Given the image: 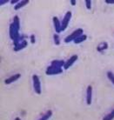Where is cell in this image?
<instances>
[{"label":"cell","instance_id":"obj_1","mask_svg":"<svg viewBox=\"0 0 114 120\" xmlns=\"http://www.w3.org/2000/svg\"><path fill=\"white\" fill-rule=\"evenodd\" d=\"M81 35H83V30L79 28V29H77V30H74V31H73L72 34H70L68 37H66L64 41H65V44H68V43L72 42V41H74L76 38H78V37H80Z\"/></svg>","mask_w":114,"mask_h":120},{"label":"cell","instance_id":"obj_2","mask_svg":"<svg viewBox=\"0 0 114 120\" xmlns=\"http://www.w3.org/2000/svg\"><path fill=\"white\" fill-rule=\"evenodd\" d=\"M32 81H33V88L37 94H41V83L39 80V78L38 75L32 76Z\"/></svg>","mask_w":114,"mask_h":120},{"label":"cell","instance_id":"obj_3","mask_svg":"<svg viewBox=\"0 0 114 120\" xmlns=\"http://www.w3.org/2000/svg\"><path fill=\"white\" fill-rule=\"evenodd\" d=\"M72 11H67L66 12V14L65 15L64 17L63 20L61 22V25H62V31L65 30L67 28L68 26V24H69V22L71 20V18H72Z\"/></svg>","mask_w":114,"mask_h":120},{"label":"cell","instance_id":"obj_4","mask_svg":"<svg viewBox=\"0 0 114 120\" xmlns=\"http://www.w3.org/2000/svg\"><path fill=\"white\" fill-rule=\"evenodd\" d=\"M63 72V70L61 68H57V67H55V66L50 65L47 68L45 73L47 75H57V74H61Z\"/></svg>","mask_w":114,"mask_h":120},{"label":"cell","instance_id":"obj_5","mask_svg":"<svg viewBox=\"0 0 114 120\" xmlns=\"http://www.w3.org/2000/svg\"><path fill=\"white\" fill-rule=\"evenodd\" d=\"M91 102H92V86L88 85L86 89V104L88 105H91Z\"/></svg>","mask_w":114,"mask_h":120},{"label":"cell","instance_id":"obj_6","mask_svg":"<svg viewBox=\"0 0 114 120\" xmlns=\"http://www.w3.org/2000/svg\"><path fill=\"white\" fill-rule=\"evenodd\" d=\"M78 55H74V56H72V57H70L69 59L67 60V62H65V66H64V69L65 70H68L72 65V64H74L77 59H78Z\"/></svg>","mask_w":114,"mask_h":120},{"label":"cell","instance_id":"obj_7","mask_svg":"<svg viewBox=\"0 0 114 120\" xmlns=\"http://www.w3.org/2000/svg\"><path fill=\"white\" fill-rule=\"evenodd\" d=\"M52 21H53V24H54V27H55V30H56L57 34L59 33L60 31H62V25H61V23H60L59 19H58L57 17H53Z\"/></svg>","mask_w":114,"mask_h":120},{"label":"cell","instance_id":"obj_8","mask_svg":"<svg viewBox=\"0 0 114 120\" xmlns=\"http://www.w3.org/2000/svg\"><path fill=\"white\" fill-rule=\"evenodd\" d=\"M20 77H21V74H20V73L15 74V75L10 77V78H6L5 80H4V84H11V83H13V82L17 81L18 78H20Z\"/></svg>","mask_w":114,"mask_h":120},{"label":"cell","instance_id":"obj_9","mask_svg":"<svg viewBox=\"0 0 114 120\" xmlns=\"http://www.w3.org/2000/svg\"><path fill=\"white\" fill-rule=\"evenodd\" d=\"M65 62L63 61V60H54V61L51 62V65L57 67V68H62V67L65 66Z\"/></svg>","mask_w":114,"mask_h":120},{"label":"cell","instance_id":"obj_10","mask_svg":"<svg viewBox=\"0 0 114 120\" xmlns=\"http://www.w3.org/2000/svg\"><path fill=\"white\" fill-rule=\"evenodd\" d=\"M27 45H28L27 41H25V40H24L23 42H21L20 44H18V45H17V46H14V51H20V50H22V49L25 48V47L27 46Z\"/></svg>","mask_w":114,"mask_h":120},{"label":"cell","instance_id":"obj_11","mask_svg":"<svg viewBox=\"0 0 114 120\" xmlns=\"http://www.w3.org/2000/svg\"><path fill=\"white\" fill-rule=\"evenodd\" d=\"M13 25H14V27H15L16 30H19V28H20V24H19V18H18V16H15L14 18H13Z\"/></svg>","mask_w":114,"mask_h":120},{"label":"cell","instance_id":"obj_12","mask_svg":"<svg viewBox=\"0 0 114 120\" xmlns=\"http://www.w3.org/2000/svg\"><path fill=\"white\" fill-rule=\"evenodd\" d=\"M51 116H52V111H51V110H49V111H46L45 114L43 115L42 117H40L38 120H48Z\"/></svg>","mask_w":114,"mask_h":120},{"label":"cell","instance_id":"obj_13","mask_svg":"<svg viewBox=\"0 0 114 120\" xmlns=\"http://www.w3.org/2000/svg\"><path fill=\"white\" fill-rule=\"evenodd\" d=\"M29 2H30L29 0H23V1H20V2H19L18 4H16L15 10H16V11H18V10H19L20 8L24 7V5H26V4H27Z\"/></svg>","mask_w":114,"mask_h":120},{"label":"cell","instance_id":"obj_14","mask_svg":"<svg viewBox=\"0 0 114 120\" xmlns=\"http://www.w3.org/2000/svg\"><path fill=\"white\" fill-rule=\"evenodd\" d=\"M86 39H87V36L85 34H83V35H81L80 37H78V38H76L75 40H74V43H75V44H80V43L85 41Z\"/></svg>","mask_w":114,"mask_h":120},{"label":"cell","instance_id":"obj_15","mask_svg":"<svg viewBox=\"0 0 114 120\" xmlns=\"http://www.w3.org/2000/svg\"><path fill=\"white\" fill-rule=\"evenodd\" d=\"M107 48H108V45H107V43L106 42H105V43L100 44V45L98 46L97 50H98L99 51H105V50H106Z\"/></svg>","mask_w":114,"mask_h":120},{"label":"cell","instance_id":"obj_16","mask_svg":"<svg viewBox=\"0 0 114 120\" xmlns=\"http://www.w3.org/2000/svg\"><path fill=\"white\" fill-rule=\"evenodd\" d=\"M112 119H114V109L109 113V114L105 116L104 118H103V120H112Z\"/></svg>","mask_w":114,"mask_h":120},{"label":"cell","instance_id":"obj_17","mask_svg":"<svg viewBox=\"0 0 114 120\" xmlns=\"http://www.w3.org/2000/svg\"><path fill=\"white\" fill-rule=\"evenodd\" d=\"M106 75H107V78H109V80L114 84V74L113 73H112L111 71H107Z\"/></svg>","mask_w":114,"mask_h":120},{"label":"cell","instance_id":"obj_18","mask_svg":"<svg viewBox=\"0 0 114 120\" xmlns=\"http://www.w3.org/2000/svg\"><path fill=\"white\" fill-rule=\"evenodd\" d=\"M53 39H54V42L55 44L57 45H58L60 44V40H59V37H58V35L57 34H55L54 36H53Z\"/></svg>","mask_w":114,"mask_h":120},{"label":"cell","instance_id":"obj_19","mask_svg":"<svg viewBox=\"0 0 114 120\" xmlns=\"http://www.w3.org/2000/svg\"><path fill=\"white\" fill-rule=\"evenodd\" d=\"M85 5L88 10L91 9V0H85Z\"/></svg>","mask_w":114,"mask_h":120},{"label":"cell","instance_id":"obj_20","mask_svg":"<svg viewBox=\"0 0 114 120\" xmlns=\"http://www.w3.org/2000/svg\"><path fill=\"white\" fill-rule=\"evenodd\" d=\"M30 41H31L32 44L35 43V36H34V35H31V36H30Z\"/></svg>","mask_w":114,"mask_h":120},{"label":"cell","instance_id":"obj_21","mask_svg":"<svg viewBox=\"0 0 114 120\" xmlns=\"http://www.w3.org/2000/svg\"><path fill=\"white\" fill-rule=\"evenodd\" d=\"M7 2H11V1H8V0H1V1H0V4L3 5L4 4H6Z\"/></svg>","mask_w":114,"mask_h":120},{"label":"cell","instance_id":"obj_22","mask_svg":"<svg viewBox=\"0 0 114 120\" xmlns=\"http://www.w3.org/2000/svg\"><path fill=\"white\" fill-rule=\"evenodd\" d=\"M106 4H114V0H105Z\"/></svg>","mask_w":114,"mask_h":120},{"label":"cell","instance_id":"obj_23","mask_svg":"<svg viewBox=\"0 0 114 120\" xmlns=\"http://www.w3.org/2000/svg\"><path fill=\"white\" fill-rule=\"evenodd\" d=\"M11 4H18L19 3V1H18V0H11Z\"/></svg>","mask_w":114,"mask_h":120},{"label":"cell","instance_id":"obj_24","mask_svg":"<svg viewBox=\"0 0 114 120\" xmlns=\"http://www.w3.org/2000/svg\"><path fill=\"white\" fill-rule=\"evenodd\" d=\"M71 4H72V5H75L76 1H75V0H72V1H71Z\"/></svg>","mask_w":114,"mask_h":120},{"label":"cell","instance_id":"obj_25","mask_svg":"<svg viewBox=\"0 0 114 120\" xmlns=\"http://www.w3.org/2000/svg\"><path fill=\"white\" fill-rule=\"evenodd\" d=\"M15 120H20V118H19V117H16Z\"/></svg>","mask_w":114,"mask_h":120}]
</instances>
